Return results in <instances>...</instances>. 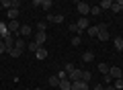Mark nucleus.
<instances>
[{
    "instance_id": "f257e3e1",
    "label": "nucleus",
    "mask_w": 123,
    "mask_h": 90,
    "mask_svg": "<svg viewBox=\"0 0 123 90\" xmlns=\"http://www.w3.org/2000/svg\"><path fill=\"white\" fill-rule=\"evenodd\" d=\"M6 29H8V33H12L14 37H18V31H21V23H18V21H8V23H6Z\"/></svg>"
},
{
    "instance_id": "f03ea898",
    "label": "nucleus",
    "mask_w": 123,
    "mask_h": 90,
    "mask_svg": "<svg viewBox=\"0 0 123 90\" xmlns=\"http://www.w3.org/2000/svg\"><path fill=\"white\" fill-rule=\"evenodd\" d=\"M76 8H78L80 17H86V14L90 12V4H88V2H78V4H76Z\"/></svg>"
},
{
    "instance_id": "7ed1b4c3",
    "label": "nucleus",
    "mask_w": 123,
    "mask_h": 90,
    "mask_svg": "<svg viewBox=\"0 0 123 90\" xmlns=\"http://www.w3.org/2000/svg\"><path fill=\"white\" fill-rule=\"evenodd\" d=\"M109 76L113 78V80H121V78H123V70L117 68V66H113V68H111V72H109Z\"/></svg>"
},
{
    "instance_id": "20e7f679",
    "label": "nucleus",
    "mask_w": 123,
    "mask_h": 90,
    "mask_svg": "<svg viewBox=\"0 0 123 90\" xmlns=\"http://www.w3.org/2000/svg\"><path fill=\"white\" fill-rule=\"evenodd\" d=\"M33 41H35L39 47H43V43L47 41V33H39V31H37V33H35V39H33Z\"/></svg>"
},
{
    "instance_id": "39448f33",
    "label": "nucleus",
    "mask_w": 123,
    "mask_h": 90,
    "mask_svg": "<svg viewBox=\"0 0 123 90\" xmlns=\"http://www.w3.org/2000/svg\"><path fill=\"white\" fill-rule=\"evenodd\" d=\"M80 78H82V70H78V68L72 70V72L68 74V80H70V82H78Z\"/></svg>"
},
{
    "instance_id": "423d86ee",
    "label": "nucleus",
    "mask_w": 123,
    "mask_h": 90,
    "mask_svg": "<svg viewBox=\"0 0 123 90\" xmlns=\"http://www.w3.org/2000/svg\"><path fill=\"white\" fill-rule=\"evenodd\" d=\"M76 25H78V29H80V31H84V29H88V27H90V23H88V18H86V17H80Z\"/></svg>"
},
{
    "instance_id": "0eeeda50",
    "label": "nucleus",
    "mask_w": 123,
    "mask_h": 90,
    "mask_svg": "<svg viewBox=\"0 0 123 90\" xmlns=\"http://www.w3.org/2000/svg\"><path fill=\"white\" fill-rule=\"evenodd\" d=\"M72 90H88V84H86V82H82V80L72 82Z\"/></svg>"
},
{
    "instance_id": "6e6552de",
    "label": "nucleus",
    "mask_w": 123,
    "mask_h": 90,
    "mask_svg": "<svg viewBox=\"0 0 123 90\" xmlns=\"http://www.w3.org/2000/svg\"><path fill=\"white\" fill-rule=\"evenodd\" d=\"M45 21H47V23H62V21H64V17H62V14H47Z\"/></svg>"
},
{
    "instance_id": "1a4fd4ad",
    "label": "nucleus",
    "mask_w": 123,
    "mask_h": 90,
    "mask_svg": "<svg viewBox=\"0 0 123 90\" xmlns=\"http://www.w3.org/2000/svg\"><path fill=\"white\" fill-rule=\"evenodd\" d=\"M18 37H31V27H29V25H21Z\"/></svg>"
},
{
    "instance_id": "9d476101",
    "label": "nucleus",
    "mask_w": 123,
    "mask_h": 90,
    "mask_svg": "<svg viewBox=\"0 0 123 90\" xmlns=\"http://www.w3.org/2000/svg\"><path fill=\"white\" fill-rule=\"evenodd\" d=\"M97 70H98V72L103 74V76H107V74L111 72V66H109V64H105V61H103V64H98V66H97Z\"/></svg>"
},
{
    "instance_id": "9b49d317",
    "label": "nucleus",
    "mask_w": 123,
    "mask_h": 90,
    "mask_svg": "<svg viewBox=\"0 0 123 90\" xmlns=\"http://www.w3.org/2000/svg\"><path fill=\"white\" fill-rule=\"evenodd\" d=\"M111 10H113V12H123V0H115L113 6H111Z\"/></svg>"
},
{
    "instance_id": "f8f14e48",
    "label": "nucleus",
    "mask_w": 123,
    "mask_h": 90,
    "mask_svg": "<svg viewBox=\"0 0 123 90\" xmlns=\"http://www.w3.org/2000/svg\"><path fill=\"white\" fill-rule=\"evenodd\" d=\"M111 6H113V0H101V2H98V8L101 10H109Z\"/></svg>"
},
{
    "instance_id": "ddd939ff",
    "label": "nucleus",
    "mask_w": 123,
    "mask_h": 90,
    "mask_svg": "<svg viewBox=\"0 0 123 90\" xmlns=\"http://www.w3.org/2000/svg\"><path fill=\"white\" fill-rule=\"evenodd\" d=\"M14 47H17V49H21V51H25V47H27V43H25V39L17 37V39H14Z\"/></svg>"
},
{
    "instance_id": "4468645a",
    "label": "nucleus",
    "mask_w": 123,
    "mask_h": 90,
    "mask_svg": "<svg viewBox=\"0 0 123 90\" xmlns=\"http://www.w3.org/2000/svg\"><path fill=\"white\" fill-rule=\"evenodd\" d=\"M6 14H8V21H17V17H18V8H10V10H6Z\"/></svg>"
},
{
    "instance_id": "2eb2a0df",
    "label": "nucleus",
    "mask_w": 123,
    "mask_h": 90,
    "mask_svg": "<svg viewBox=\"0 0 123 90\" xmlns=\"http://www.w3.org/2000/svg\"><path fill=\"white\" fill-rule=\"evenodd\" d=\"M60 88L62 90H72V82L68 80V78H66V80H60Z\"/></svg>"
},
{
    "instance_id": "dca6fc26",
    "label": "nucleus",
    "mask_w": 123,
    "mask_h": 90,
    "mask_svg": "<svg viewBox=\"0 0 123 90\" xmlns=\"http://www.w3.org/2000/svg\"><path fill=\"white\" fill-rule=\"evenodd\" d=\"M82 60L86 61V64H90V61L94 60V53H92V51H84V53H82Z\"/></svg>"
},
{
    "instance_id": "f3484780",
    "label": "nucleus",
    "mask_w": 123,
    "mask_h": 90,
    "mask_svg": "<svg viewBox=\"0 0 123 90\" xmlns=\"http://www.w3.org/2000/svg\"><path fill=\"white\" fill-rule=\"evenodd\" d=\"M47 84H49V86H55V88H60V78H57V76H49Z\"/></svg>"
},
{
    "instance_id": "a211bd4d",
    "label": "nucleus",
    "mask_w": 123,
    "mask_h": 90,
    "mask_svg": "<svg viewBox=\"0 0 123 90\" xmlns=\"http://www.w3.org/2000/svg\"><path fill=\"white\" fill-rule=\"evenodd\" d=\"M0 4H2V8L10 10V8H14V0H2V2H0Z\"/></svg>"
},
{
    "instance_id": "6ab92c4d",
    "label": "nucleus",
    "mask_w": 123,
    "mask_h": 90,
    "mask_svg": "<svg viewBox=\"0 0 123 90\" xmlns=\"http://www.w3.org/2000/svg\"><path fill=\"white\" fill-rule=\"evenodd\" d=\"M37 31H39V33H47V21H39L37 23Z\"/></svg>"
},
{
    "instance_id": "aec40b11",
    "label": "nucleus",
    "mask_w": 123,
    "mask_h": 90,
    "mask_svg": "<svg viewBox=\"0 0 123 90\" xmlns=\"http://www.w3.org/2000/svg\"><path fill=\"white\" fill-rule=\"evenodd\" d=\"M88 35H90V37H98V25H94V27H88Z\"/></svg>"
},
{
    "instance_id": "412c9836",
    "label": "nucleus",
    "mask_w": 123,
    "mask_h": 90,
    "mask_svg": "<svg viewBox=\"0 0 123 90\" xmlns=\"http://www.w3.org/2000/svg\"><path fill=\"white\" fill-rule=\"evenodd\" d=\"M35 55H37V60H45V57H47V49H45V47H39V51H37Z\"/></svg>"
},
{
    "instance_id": "4be33fe9",
    "label": "nucleus",
    "mask_w": 123,
    "mask_h": 90,
    "mask_svg": "<svg viewBox=\"0 0 123 90\" xmlns=\"http://www.w3.org/2000/svg\"><path fill=\"white\" fill-rule=\"evenodd\" d=\"M115 49L123 51V37H115Z\"/></svg>"
},
{
    "instance_id": "5701e85b",
    "label": "nucleus",
    "mask_w": 123,
    "mask_h": 90,
    "mask_svg": "<svg viewBox=\"0 0 123 90\" xmlns=\"http://www.w3.org/2000/svg\"><path fill=\"white\" fill-rule=\"evenodd\" d=\"M90 78H92V74L88 72V70H82V78H80V80H82V82H86V84H88V82H90Z\"/></svg>"
},
{
    "instance_id": "b1692460",
    "label": "nucleus",
    "mask_w": 123,
    "mask_h": 90,
    "mask_svg": "<svg viewBox=\"0 0 123 90\" xmlns=\"http://www.w3.org/2000/svg\"><path fill=\"white\" fill-rule=\"evenodd\" d=\"M6 53H10V55H12L14 60H17V57H21V55H23V51H21V49H17V47H12V49H10V51H6Z\"/></svg>"
},
{
    "instance_id": "393cba45",
    "label": "nucleus",
    "mask_w": 123,
    "mask_h": 90,
    "mask_svg": "<svg viewBox=\"0 0 123 90\" xmlns=\"http://www.w3.org/2000/svg\"><path fill=\"white\" fill-rule=\"evenodd\" d=\"M27 47H29V51H33V53L39 51V45H37L35 41H29V45H27Z\"/></svg>"
},
{
    "instance_id": "a878e982",
    "label": "nucleus",
    "mask_w": 123,
    "mask_h": 90,
    "mask_svg": "<svg viewBox=\"0 0 123 90\" xmlns=\"http://www.w3.org/2000/svg\"><path fill=\"white\" fill-rule=\"evenodd\" d=\"M51 6H53V2H51V0H43V4H41V8H43V10H49Z\"/></svg>"
},
{
    "instance_id": "bb28decb",
    "label": "nucleus",
    "mask_w": 123,
    "mask_h": 90,
    "mask_svg": "<svg viewBox=\"0 0 123 90\" xmlns=\"http://www.w3.org/2000/svg\"><path fill=\"white\" fill-rule=\"evenodd\" d=\"M68 29H70V31H72V33H78V35H82V31H80V29H78V25H76V23H72V25H70V27H68Z\"/></svg>"
},
{
    "instance_id": "cd10ccee",
    "label": "nucleus",
    "mask_w": 123,
    "mask_h": 90,
    "mask_svg": "<svg viewBox=\"0 0 123 90\" xmlns=\"http://www.w3.org/2000/svg\"><path fill=\"white\" fill-rule=\"evenodd\" d=\"M72 70H76V66L72 64V61H70V64H66V66H64V72H66V74H70Z\"/></svg>"
},
{
    "instance_id": "c85d7f7f",
    "label": "nucleus",
    "mask_w": 123,
    "mask_h": 90,
    "mask_svg": "<svg viewBox=\"0 0 123 90\" xmlns=\"http://www.w3.org/2000/svg\"><path fill=\"white\" fill-rule=\"evenodd\" d=\"M101 12H103V10L98 8V6H90V14H94V17H98Z\"/></svg>"
},
{
    "instance_id": "c756f323",
    "label": "nucleus",
    "mask_w": 123,
    "mask_h": 90,
    "mask_svg": "<svg viewBox=\"0 0 123 90\" xmlns=\"http://www.w3.org/2000/svg\"><path fill=\"white\" fill-rule=\"evenodd\" d=\"M82 43V39H80V35H76V37H72V45H80Z\"/></svg>"
},
{
    "instance_id": "7c9ffc66",
    "label": "nucleus",
    "mask_w": 123,
    "mask_h": 90,
    "mask_svg": "<svg viewBox=\"0 0 123 90\" xmlns=\"http://www.w3.org/2000/svg\"><path fill=\"white\" fill-rule=\"evenodd\" d=\"M57 78H60V80H66V78H68V74L64 72V70H60V74H57Z\"/></svg>"
},
{
    "instance_id": "2f4dec72",
    "label": "nucleus",
    "mask_w": 123,
    "mask_h": 90,
    "mask_svg": "<svg viewBox=\"0 0 123 90\" xmlns=\"http://www.w3.org/2000/svg\"><path fill=\"white\" fill-rule=\"evenodd\" d=\"M109 84H113V78L107 74V76H105V86H109Z\"/></svg>"
},
{
    "instance_id": "473e14b6",
    "label": "nucleus",
    "mask_w": 123,
    "mask_h": 90,
    "mask_svg": "<svg viewBox=\"0 0 123 90\" xmlns=\"http://www.w3.org/2000/svg\"><path fill=\"white\" fill-rule=\"evenodd\" d=\"M31 4H33V6H41V4H43V0H33Z\"/></svg>"
},
{
    "instance_id": "72a5a7b5",
    "label": "nucleus",
    "mask_w": 123,
    "mask_h": 90,
    "mask_svg": "<svg viewBox=\"0 0 123 90\" xmlns=\"http://www.w3.org/2000/svg\"><path fill=\"white\" fill-rule=\"evenodd\" d=\"M6 51V45H4V41H0V53H4Z\"/></svg>"
},
{
    "instance_id": "f704fd0d",
    "label": "nucleus",
    "mask_w": 123,
    "mask_h": 90,
    "mask_svg": "<svg viewBox=\"0 0 123 90\" xmlns=\"http://www.w3.org/2000/svg\"><path fill=\"white\" fill-rule=\"evenodd\" d=\"M92 90H105V84H97V86H94Z\"/></svg>"
},
{
    "instance_id": "c9c22d12",
    "label": "nucleus",
    "mask_w": 123,
    "mask_h": 90,
    "mask_svg": "<svg viewBox=\"0 0 123 90\" xmlns=\"http://www.w3.org/2000/svg\"><path fill=\"white\" fill-rule=\"evenodd\" d=\"M105 90H115V86H113V84H109V86H105Z\"/></svg>"
},
{
    "instance_id": "e433bc0d",
    "label": "nucleus",
    "mask_w": 123,
    "mask_h": 90,
    "mask_svg": "<svg viewBox=\"0 0 123 90\" xmlns=\"http://www.w3.org/2000/svg\"><path fill=\"white\" fill-rule=\"evenodd\" d=\"M27 90H33V88H27Z\"/></svg>"
}]
</instances>
